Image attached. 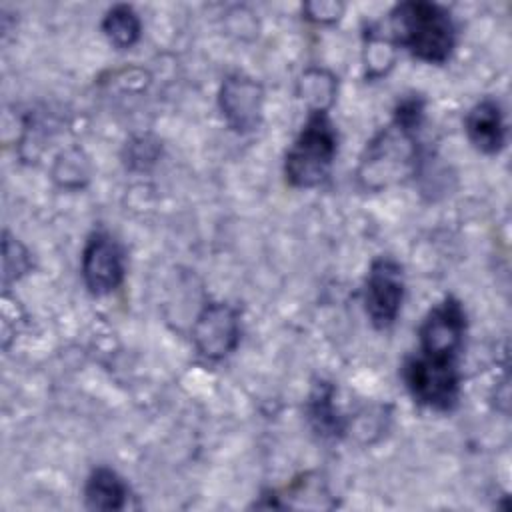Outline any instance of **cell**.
Masks as SVG:
<instances>
[{
  "label": "cell",
  "instance_id": "30bf717a",
  "mask_svg": "<svg viewBox=\"0 0 512 512\" xmlns=\"http://www.w3.org/2000/svg\"><path fill=\"white\" fill-rule=\"evenodd\" d=\"M464 132L470 144L482 154H498L506 144V124L500 104L482 98L464 116Z\"/></svg>",
  "mask_w": 512,
  "mask_h": 512
},
{
  "label": "cell",
  "instance_id": "5bb4252c",
  "mask_svg": "<svg viewBox=\"0 0 512 512\" xmlns=\"http://www.w3.org/2000/svg\"><path fill=\"white\" fill-rule=\"evenodd\" d=\"M300 86H302L300 94H302L304 102L308 104L310 112L312 110L328 112V108L336 96V80L330 72H326L322 68H310L302 74Z\"/></svg>",
  "mask_w": 512,
  "mask_h": 512
},
{
  "label": "cell",
  "instance_id": "52a82bcc",
  "mask_svg": "<svg viewBox=\"0 0 512 512\" xmlns=\"http://www.w3.org/2000/svg\"><path fill=\"white\" fill-rule=\"evenodd\" d=\"M80 274L92 296L112 294L124 282V250L106 230H94L82 248Z\"/></svg>",
  "mask_w": 512,
  "mask_h": 512
},
{
  "label": "cell",
  "instance_id": "8992f818",
  "mask_svg": "<svg viewBox=\"0 0 512 512\" xmlns=\"http://www.w3.org/2000/svg\"><path fill=\"white\" fill-rule=\"evenodd\" d=\"M468 332V316L462 302L446 296L428 310L418 326V352L458 358Z\"/></svg>",
  "mask_w": 512,
  "mask_h": 512
},
{
  "label": "cell",
  "instance_id": "5b68a950",
  "mask_svg": "<svg viewBox=\"0 0 512 512\" xmlns=\"http://www.w3.org/2000/svg\"><path fill=\"white\" fill-rule=\"evenodd\" d=\"M406 292L404 268L392 256L372 260L364 280V310L376 330H388L398 320Z\"/></svg>",
  "mask_w": 512,
  "mask_h": 512
},
{
  "label": "cell",
  "instance_id": "4fadbf2b",
  "mask_svg": "<svg viewBox=\"0 0 512 512\" xmlns=\"http://www.w3.org/2000/svg\"><path fill=\"white\" fill-rule=\"evenodd\" d=\"M102 32L114 48L126 50L140 40L142 22L132 6L116 4L110 10H106L102 18Z\"/></svg>",
  "mask_w": 512,
  "mask_h": 512
},
{
  "label": "cell",
  "instance_id": "ba28073f",
  "mask_svg": "<svg viewBox=\"0 0 512 512\" xmlns=\"http://www.w3.org/2000/svg\"><path fill=\"white\" fill-rule=\"evenodd\" d=\"M240 334V310L228 302H208L192 324V342L208 360H222L234 352Z\"/></svg>",
  "mask_w": 512,
  "mask_h": 512
},
{
  "label": "cell",
  "instance_id": "3957f363",
  "mask_svg": "<svg viewBox=\"0 0 512 512\" xmlns=\"http://www.w3.org/2000/svg\"><path fill=\"white\" fill-rule=\"evenodd\" d=\"M338 152V132L326 110L308 112L298 136L284 156V176L294 188H316L332 170Z\"/></svg>",
  "mask_w": 512,
  "mask_h": 512
},
{
  "label": "cell",
  "instance_id": "e0dca14e",
  "mask_svg": "<svg viewBox=\"0 0 512 512\" xmlns=\"http://www.w3.org/2000/svg\"><path fill=\"white\" fill-rule=\"evenodd\" d=\"M304 10H306L308 18L314 20V22L332 24V22H336L340 18L344 6L336 4V2H312V4H306Z\"/></svg>",
  "mask_w": 512,
  "mask_h": 512
},
{
  "label": "cell",
  "instance_id": "9c48e42d",
  "mask_svg": "<svg viewBox=\"0 0 512 512\" xmlns=\"http://www.w3.org/2000/svg\"><path fill=\"white\" fill-rule=\"evenodd\" d=\"M262 102V86L242 72L226 76L218 92L222 118L238 134H248L258 128L262 120Z\"/></svg>",
  "mask_w": 512,
  "mask_h": 512
},
{
  "label": "cell",
  "instance_id": "2e32d148",
  "mask_svg": "<svg viewBox=\"0 0 512 512\" xmlns=\"http://www.w3.org/2000/svg\"><path fill=\"white\" fill-rule=\"evenodd\" d=\"M28 270V250L16 238H10L8 232H4V288H8L10 282H16L20 276H24Z\"/></svg>",
  "mask_w": 512,
  "mask_h": 512
},
{
  "label": "cell",
  "instance_id": "9a60e30c",
  "mask_svg": "<svg viewBox=\"0 0 512 512\" xmlns=\"http://www.w3.org/2000/svg\"><path fill=\"white\" fill-rule=\"evenodd\" d=\"M396 44L390 34H380V30H366V76L380 78L394 66Z\"/></svg>",
  "mask_w": 512,
  "mask_h": 512
},
{
  "label": "cell",
  "instance_id": "6da1fadb",
  "mask_svg": "<svg viewBox=\"0 0 512 512\" xmlns=\"http://www.w3.org/2000/svg\"><path fill=\"white\" fill-rule=\"evenodd\" d=\"M424 106L422 96H404L394 108L392 122L366 144L358 166V180L364 188L380 190L416 170Z\"/></svg>",
  "mask_w": 512,
  "mask_h": 512
},
{
  "label": "cell",
  "instance_id": "8fae6325",
  "mask_svg": "<svg viewBox=\"0 0 512 512\" xmlns=\"http://www.w3.org/2000/svg\"><path fill=\"white\" fill-rule=\"evenodd\" d=\"M128 498V484L108 466L94 468L86 478L84 500L90 510H122L128 506Z\"/></svg>",
  "mask_w": 512,
  "mask_h": 512
},
{
  "label": "cell",
  "instance_id": "277c9868",
  "mask_svg": "<svg viewBox=\"0 0 512 512\" xmlns=\"http://www.w3.org/2000/svg\"><path fill=\"white\" fill-rule=\"evenodd\" d=\"M402 380L412 400L436 412H450L460 402L462 374L458 358L412 354L402 364Z\"/></svg>",
  "mask_w": 512,
  "mask_h": 512
},
{
  "label": "cell",
  "instance_id": "7a4b0ae2",
  "mask_svg": "<svg viewBox=\"0 0 512 512\" xmlns=\"http://www.w3.org/2000/svg\"><path fill=\"white\" fill-rule=\"evenodd\" d=\"M390 38L414 58L444 64L456 48V24L450 12L426 0L400 2L390 10Z\"/></svg>",
  "mask_w": 512,
  "mask_h": 512
},
{
  "label": "cell",
  "instance_id": "7c38bea8",
  "mask_svg": "<svg viewBox=\"0 0 512 512\" xmlns=\"http://www.w3.org/2000/svg\"><path fill=\"white\" fill-rule=\"evenodd\" d=\"M308 420L322 438H338L346 430V422L334 404V386L320 382L308 398Z\"/></svg>",
  "mask_w": 512,
  "mask_h": 512
}]
</instances>
